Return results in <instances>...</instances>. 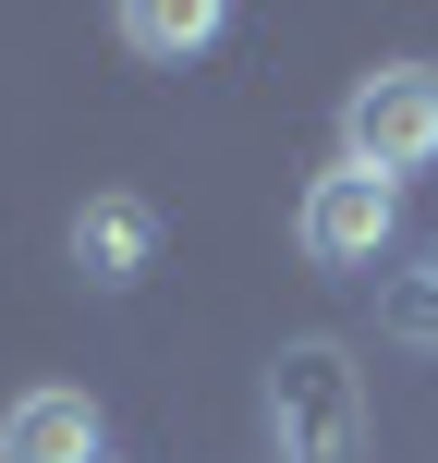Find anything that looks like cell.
<instances>
[{"instance_id": "obj_4", "label": "cell", "mask_w": 438, "mask_h": 463, "mask_svg": "<svg viewBox=\"0 0 438 463\" xmlns=\"http://www.w3.org/2000/svg\"><path fill=\"white\" fill-rule=\"evenodd\" d=\"M146 256H159V208H146V195H86V208H73V269H86L98 293H135Z\"/></svg>"}, {"instance_id": "obj_6", "label": "cell", "mask_w": 438, "mask_h": 463, "mask_svg": "<svg viewBox=\"0 0 438 463\" xmlns=\"http://www.w3.org/2000/svg\"><path fill=\"white\" fill-rule=\"evenodd\" d=\"M219 0H135L122 13V49H146V61H195V49H219Z\"/></svg>"}, {"instance_id": "obj_2", "label": "cell", "mask_w": 438, "mask_h": 463, "mask_svg": "<svg viewBox=\"0 0 438 463\" xmlns=\"http://www.w3.org/2000/svg\"><path fill=\"white\" fill-rule=\"evenodd\" d=\"M341 159L377 171V184H402V171L438 159V61H377V73H353V98H341Z\"/></svg>"}, {"instance_id": "obj_7", "label": "cell", "mask_w": 438, "mask_h": 463, "mask_svg": "<svg viewBox=\"0 0 438 463\" xmlns=\"http://www.w3.org/2000/svg\"><path fill=\"white\" fill-rule=\"evenodd\" d=\"M390 329L402 342H438V256H415V269L390 280Z\"/></svg>"}, {"instance_id": "obj_3", "label": "cell", "mask_w": 438, "mask_h": 463, "mask_svg": "<svg viewBox=\"0 0 438 463\" xmlns=\"http://www.w3.org/2000/svg\"><path fill=\"white\" fill-rule=\"evenodd\" d=\"M293 244H304V269H377V256L402 244V184L329 159L317 184H304V208H293Z\"/></svg>"}, {"instance_id": "obj_5", "label": "cell", "mask_w": 438, "mask_h": 463, "mask_svg": "<svg viewBox=\"0 0 438 463\" xmlns=\"http://www.w3.org/2000/svg\"><path fill=\"white\" fill-rule=\"evenodd\" d=\"M98 402L86 391H13L0 402V463H98Z\"/></svg>"}, {"instance_id": "obj_1", "label": "cell", "mask_w": 438, "mask_h": 463, "mask_svg": "<svg viewBox=\"0 0 438 463\" xmlns=\"http://www.w3.org/2000/svg\"><path fill=\"white\" fill-rule=\"evenodd\" d=\"M268 439L280 463H366V366L329 329L268 354Z\"/></svg>"}]
</instances>
